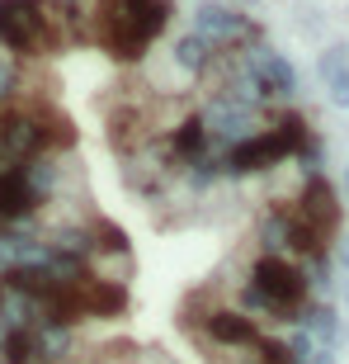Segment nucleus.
<instances>
[{
    "instance_id": "f257e3e1",
    "label": "nucleus",
    "mask_w": 349,
    "mask_h": 364,
    "mask_svg": "<svg viewBox=\"0 0 349 364\" xmlns=\"http://www.w3.org/2000/svg\"><path fill=\"white\" fill-rule=\"evenodd\" d=\"M165 19H170L165 0H99L94 38L113 57H142V48L165 28Z\"/></svg>"
},
{
    "instance_id": "f03ea898",
    "label": "nucleus",
    "mask_w": 349,
    "mask_h": 364,
    "mask_svg": "<svg viewBox=\"0 0 349 364\" xmlns=\"http://www.w3.org/2000/svg\"><path fill=\"white\" fill-rule=\"evenodd\" d=\"M293 151H307V128H302L297 114H288V119H279L269 133H255V137H245V142H236V147L222 156V171H231V176L269 171V166H279L283 156H293Z\"/></svg>"
},
{
    "instance_id": "7ed1b4c3",
    "label": "nucleus",
    "mask_w": 349,
    "mask_h": 364,
    "mask_svg": "<svg viewBox=\"0 0 349 364\" xmlns=\"http://www.w3.org/2000/svg\"><path fill=\"white\" fill-rule=\"evenodd\" d=\"M0 48L43 53L52 48V14L43 0H0Z\"/></svg>"
},
{
    "instance_id": "20e7f679",
    "label": "nucleus",
    "mask_w": 349,
    "mask_h": 364,
    "mask_svg": "<svg viewBox=\"0 0 349 364\" xmlns=\"http://www.w3.org/2000/svg\"><path fill=\"white\" fill-rule=\"evenodd\" d=\"M250 284L260 289V298L269 303V312H283V317L297 312V303L307 298V274L297 270V265H288V260H279V256L255 260Z\"/></svg>"
},
{
    "instance_id": "39448f33",
    "label": "nucleus",
    "mask_w": 349,
    "mask_h": 364,
    "mask_svg": "<svg viewBox=\"0 0 349 364\" xmlns=\"http://www.w3.org/2000/svg\"><path fill=\"white\" fill-rule=\"evenodd\" d=\"M250 76H255V85L265 90V100H269V95H274V100L297 95L293 67H288V57L274 53V48H255V57H250Z\"/></svg>"
},
{
    "instance_id": "423d86ee",
    "label": "nucleus",
    "mask_w": 349,
    "mask_h": 364,
    "mask_svg": "<svg viewBox=\"0 0 349 364\" xmlns=\"http://www.w3.org/2000/svg\"><path fill=\"white\" fill-rule=\"evenodd\" d=\"M297 223L302 228H311L316 237H331L336 232V223H340V208H336V189L326 185V180H311L307 185V194H302V203H297Z\"/></svg>"
},
{
    "instance_id": "0eeeda50",
    "label": "nucleus",
    "mask_w": 349,
    "mask_h": 364,
    "mask_svg": "<svg viewBox=\"0 0 349 364\" xmlns=\"http://www.w3.org/2000/svg\"><path fill=\"white\" fill-rule=\"evenodd\" d=\"M203 331L217 341V346H260V331L245 312H231V308H217L203 317Z\"/></svg>"
},
{
    "instance_id": "6e6552de",
    "label": "nucleus",
    "mask_w": 349,
    "mask_h": 364,
    "mask_svg": "<svg viewBox=\"0 0 349 364\" xmlns=\"http://www.w3.org/2000/svg\"><path fill=\"white\" fill-rule=\"evenodd\" d=\"M203 123L213 128V137H227V142H245V128H250V109L222 95V100H213V109L203 114Z\"/></svg>"
},
{
    "instance_id": "1a4fd4ad",
    "label": "nucleus",
    "mask_w": 349,
    "mask_h": 364,
    "mask_svg": "<svg viewBox=\"0 0 349 364\" xmlns=\"http://www.w3.org/2000/svg\"><path fill=\"white\" fill-rule=\"evenodd\" d=\"M208 137H213V128H208L203 119H184L179 128H174V151H179L184 161L199 166V161H203V151H208Z\"/></svg>"
},
{
    "instance_id": "9d476101",
    "label": "nucleus",
    "mask_w": 349,
    "mask_h": 364,
    "mask_svg": "<svg viewBox=\"0 0 349 364\" xmlns=\"http://www.w3.org/2000/svg\"><path fill=\"white\" fill-rule=\"evenodd\" d=\"M174 57H179V67H194V71H203L208 62H213V43L203 38V33H184V38L174 43Z\"/></svg>"
},
{
    "instance_id": "9b49d317",
    "label": "nucleus",
    "mask_w": 349,
    "mask_h": 364,
    "mask_svg": "<svg viewBox=\"0 0 349 364\" xmlns=\"http://www.w3.org/2000/svg\"><path fill=\"white\" fill-rule=\"evenodd\" d=\"M302 326H307V336H316L331 350L336 346V331H340V322H336V312L331 308H311V312H302Z\"/></svg>"
},
{
    "instance_id": "f8f14e48",
    "label": "nucleus",
    "mask_w": 349,
    "mask_h": 364,
    "mask_svg": "<svg viewBox=\"0 0 349 364\" xmlns=\"http://www.w3.org/2000/svg\"><path fill=\"white\" fill-rule=\"evenodd\" d=\"M316 71H321L326 85L336 81V76H345V71H349V48H326L321 62H316Z\"/></svg>"
},
{
    "instance_id": "ddd939ff",
    "label": "nucleus",
    "mask_w": 349,
    "mask_h": 364,
    "mask_svg": "<svg viewBox=\"0 0 349 364\" xmlns=\"http://www.w3.org/2000/svg\"><path fill=\"white\" fill-rule=\"evenodd\" d=\"M331 105L349 109V71H345V76H336V81H331Z\"/></svg>"
},
{
    "instance_id": "4468645a",
    "label": "nucleus",
    "mask_w": 349,
    "mask_h": 364,
    "mask_svg": "<svg viewBox=\"0 0 349 364\" xmlns=\"http://www.w3.org/2000/svg\"><path fill=\"white\" fill-rule=\"evenodd\" d=\"M340 265H345V270H349V237H345V242H340Z\"/></svg>"
},
{
    "instance_id": "2eb2a0df",
    "label": "nucleus",
    "mask_w": 349,
    "mask_h": 364,
    "mask_svg": "<svg viewBox=\"0 0 349 364\" xmlns=\"http://www.w3.org/2000/svg\"><path fill=\"white\" fill-rule=\"evenodd\" d=\"M5 85H10V76H5V67H0V95H5Z\"/></svg>"
},
{
    "instance_id": "dca6fc26",
    "label": "nucleus",
    "mask_w": 349,
    "mask_h": 364,
    "mask_svg": "<svg viewBox=\"0 0 349 364\" xmlns=\"http://www.w3.org/2000/svg\"><path fill=\"white\" fill-rule=\"evenodd\" d=\"M345 303H349V279H345Z\"/></svg>"
},
{
    "instance_id": "f3484780",
    "label": "nucleus",
    "mask_w": 349,
    "mask_h": 364,
    "mask_svg": "<svg viewBox=\"0 0 349 364\" xmlns=\"http://www.w3.org/2000/svg\"><path fill=\"white\" fill-rule=\"evenodd\" d=\"M345 194H349V171H345Z\"/></svg>"
}]
</instances>
